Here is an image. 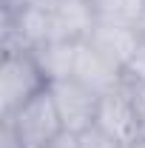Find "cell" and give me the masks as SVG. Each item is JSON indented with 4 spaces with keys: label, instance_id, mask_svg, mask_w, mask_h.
Segmentation results:
<instances>
[{
    "label": "cell",
    "instance_id": "cell-1",
    "mask_svg": "<svg viewBox=\"0 0 145 148\" xmlns=\"http://www.w3.org/2000/svg\"><path fill=\"white\" fill-rule=\"evenodd\" d=\"M3 123L14 131V137L23 148H49L60 134H66L60 111H57L49 88L31 97L29 103H23L17 111L6 114Z\"/></svg>",
    "mask_w": 145,
    "mask_h": 148
},
{
    "label": "cell",
    "instance_id": "cell-2",
    "mask_svg": "<svg viewBox=\"0 0 145 148\" xmlns=\"http://www.w3.org/2000/svg\"><path fill=\"white\" fill-rule=\"evenodd\" d=\"M49 88L46 74L40 71L31 51H9L0 63V111L3 117L17 111L23 103Z\"/></svg>",
    "mask_w": 145,
    "mask_h": 148
},
{
    "label": "cell",
    "instance_id": "cell-3",
    "mask_svg": "<svg viewBox=\"0 0 145 148\" xmlns=\"http://www.w3.org/2000/svg\"><path fill=\"white\" fill-rule=\"evenodd\" d=\"M94 125L114 137L117 143L131 148L134 143L142 140V128H140V114H137V103H134V91L131 86H120L114 91L103 94L97 103V117Z\"/></svg>",
    "mask_w": 145,
    "mask_h": 148
},
{
    "label": "cell",
    "instance_id": "cell-4",
    "mask_svg": "<svg viewBox=\"0 0 145 148\" xmlns=\"http://www.w3.org/2000/svg\"><path fill=\"white\" fill-rule=\"evenodd\" d=\"M49 91L54 97L63 128L68 134H83V131H88L94 125L100 97L94 91H88L83 83H77L74 77L71 80H57V83H49Z\"/></svg>",
    "mask_w": 145,
    "mask_h": 148
},
{
    "label": "cell",
    "instance_id": "cell-5",
    "mask_svg": "<svg viewBox=\"0 0 145 148\" xmlns=\"http://www.w3.org/2000/svg\"><path fill=\"white\" fill-rule=\"evenodd\" d=\"M51 17V40L83 43L97 26L94 0H43Z\"/></svg>",
    "mask_w": 145,
    "mask_h": 148
},
{
    "label": "cell",
    "instance_id": "cell-6",
    "mask_svg": "<svg viewBox=\"0 0 145 148\" xmlns=\"http://www.w3.org/2000/svg\"><path fill=\"white\" fill-rule=\"evenodd\" d=\"M77 83H83L88 91H94L97 97L114 91L120 86H125V77H122V69L114 66L108 57H103L91 43H80L77 49V63H74V74Z\"/></svg>",
    "mask_w": 145,
    "mask_h": 148
},
{
    "label": "cell",
    "instance_id": "cell-7",
    "mask_svg": "<svg viewBox=\"0 0 145 148\" xmlns=\"http://www.w3.org/2000/svg\"><path fill=\"white\" fill-rule=\"evenodd\" d=\"M140 40H142V34L134 26H120V23H103V20H97V26L91 29L85 43H91L103 57H108L114 66L125 69V63L137 51Z\"/></svg>",
    "mask_w": 145,
    "mask_h": 148
},
{
    "label": "cell",
    "instance_id": "cell-8",
    "mask_svg": "<svg viewBox=\"0 0 145 148\" xmlns=\"http://www.w3.org/2000/svg\"><path fill=\"white\" fill-rule=\"evenodd\" d=\"M77 49H80V43L49 40L46 46H40L31 54L37 57V66H40V71L46 74V80L57 83V80H71L74 63H77Z\"/></svg>",
    "mask_w": 145,
    "mask_h": 148
},
{
    "label": "cell",
    "instance_id": "cell-9",
    "mask_svg": "<svg viewBox=\"0 0 145 148\" xmlns=\"http://www.w3.org/2000/svg\"><path fill=\"white\" fill-rule=\"evenodd\" d=\"M145 0H94L97 20L103 23H120V26H140Z\"/></svg>",
    "mask_w": 145,
    "mask_h": 148
},
{
    "label": "cell",
    "instance_id": "cell-10",
    "mask_svg": "<svg viewBox=\"0 0 145 148\" xmlns=\"http://www.w3.org/2000/svg\"><path fill=\"white\" fill-rule=\"evenodd\" d=\"M122 77H125L128 86H142V83H145V37L140 40L137 51H134V54H131V60L125 63Z\"/></svg>",
    "mask_w": 145,
    "mask_h": 148
},
{
    "label": "cell",
    "instance_id": "cell-11",
    "mask_svg": "<svg viewBox=\"0 0 145 148\" xmlns=\"http://www.w3.org/2000/svg\"><path fill=\"white\" fill-rule=\"evenodd\" d=\"M77 148H125V145L117 143L114 137H108L105 131H100L97 125H91L88 131L77 134Z\"/></svg>",
    "mask_w": 145,
    "mask_h": 148
},
{
    "label": "cell",
    "instance_id": "cell-12",
    "mask_svg": "<svg viewBox=\"0 0 145 148\" xmlns=\"http://www.w3.org/2000/svg\"><path fill=\"white\" fill-rule=\"evenodd\" d=\"M134 91V103H137V114H140V128H142V140H145V83L142 86H131Z\"/></svg>",
    "mask_w": 145,
    "mask_h": 148
},
{
    "label": "cell",
    "instance_id": "cell-13",
    "mask_svg": "<svg viewBox=\"0 0 145 148\" xmlns=\"http://www.w3.org/2000/svg\"><path fill=\"white\" fill-rule=\"evenodd\" d=\"M49 148H77V134H68V131H66V134H60Z\"/></svg>",
    "mask_w": 145,
    "mask_h": 148
},
{
    "label": "cell",
    "instance_id": "cell-14",
    "mask_svg": "<svg viewBox=\"0 0 145 148\" xmlns=\"http://www.w3.org/2000/svg\"><path fill=\"white\" fill-rule=\"evenodd\" d=\"M137 32L145 37V6H142V17H140V26H137Z\"/></svg>",
    "mask_w": 145,
    "mask_h": 148
},
{
    "label": "cell",
    "instance_id": "cell-15",
    "mask_svg": "<svg viewBox=\"0 0 145 148\" xmlns=\"http://www.w3.org/2000/svg\"><path fill=\"white\" fill-rule=\"evenodd\" d=\"M131 148H145V140H140V143H134Z\"/></svg>",
    "mask_w": 145,
    "mask_h": 148
}]
</instances>
